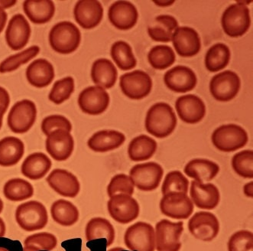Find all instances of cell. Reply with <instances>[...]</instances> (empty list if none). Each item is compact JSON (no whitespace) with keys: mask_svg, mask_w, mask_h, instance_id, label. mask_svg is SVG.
<instances>
[{"mask_svg":"<svg viewBox=\"0 0 253 251\" xmlns=\"http://www.w3.org/2000/svg\"><path fill=\"white\" fill-rule=\"evenodd\" d=\"M87 241L105 238L107 247L111 246L115 240V230L110 221L103 217H94L89 220L85 229Z\"/></svg>","mask_w":253,"mask_h":251,"instance_id":"34","label":"cell"},{"mask_svg":"<svg viewBox=\"0 0 253 251\" xmlns=\"http://www.w3.org/2000/svg\"><path fill=\"white\" fill-rule=\"evenodd\" d=\"M10 103V98L9 93L5 88L0 87V107L6 112Z\"/></svg>","mask_w":253,"mask_h":251,"instance_id":"49","label":"cell"},{"mask_svg":"<svg viewBox=\"0 0 253 251\" xmlns=\"http://www.w3.org/2000/svg\"><path fill=\"white\" fill-rule=\"evenodd\" d=\"M67 130L71 132L72 130V125L71 122L65 116L61 115H51L47 116L42 123V130L44 135L48 136L54 130Z\"/></svg>","mask_w":253,"mask_h":251,"instance_id":"47","label":"cell"},{"mask_svg":"<svg viewBox=\"0 0 253 251\" xmlns=\"http://www.w3.org/2000/svg\"><path fill=\"white\" fill-rule=\"evenodd\" d=\"M243 192H244L245 196L250 199L253 198V182H249L246 184L243 187Z\"/></svg>","mask_w":253,"mask_h":251,"instance_id":"50","label":"cell"},{"mask_svg":"<svg viewBox=\"0 0 253 251\" xmlns=\"http://www.w3.org/2000/svg\"><path fill=\"white\" fill-rule=\"evenodd\" d=\"M26 78L31 85L36 88L48 86L54 78V67L47 60H35L26 69Z\"/></svg>","mask_w":253,"mask_h":251,"instance_id":"28","label":"cell"},{"mask_svg":"<svg viewBox=\"0 0 253 251\" xmlns=\"http://www.w3.org/2000/svg\"><path fill=\"white\" fill-rule=\"evenodd\" d=\"M3 193L8 200L21 201L30 199L34 195L32 184L22 179H12L5 184Z\"/></svg>","mask_w":253,"mask_h":251,"instance_id":"38","label":"cell"},{"mask_svg":"<svg viewBox=\"0 0 253 251\" xmlns=\"http://www.w3.org/2000/svg\"><path fill=\"white\" fill-rule=\"evenodd\" d=\"M5 111L0 107V129L2 128V120H3V116L5 114Z\"/></svg>","mask_w":253,"mask_h":251,"instance_id":"53","label":"cell"},{"mask_svg":"<svg viewBox=\"0 0 253 251\" xmlns=\"http://www.w3.org/2000/svg\"><path fill=\"white\" fill-rule=\"evenodd\" d=\"M108 17L115 27L126 30L136 24L138 17V9L130 1L118 0L109 8Z\"/></svg>","mask_w":253,"mask_h":251,"instance_id":"20","label":"cell"},{"mask_svg":"<svg viewBox=\"0 0 253 251\" xmlns=\"http://www.w3.org/2000/svg\"><path fill=\"white\" fill-rule=\"evenodd\" d=\"M126 251V250H124V248H113V249L110 250V251Z\"/></svg>","mask_w":253,"mask_h":251,"instance_id":"54","label":"cell"},{"mask_svg":"<svg viewBox=\"0 0 253 251\" xmlns=\"http://www.w3.org/2000/svg\"><path fill=\"white\" fill-rule=\"evenodd\" d=\"M117 67L108 58H98L93 63L91 68V78L96 86L108 89L114 86L117 82Z\"/></svg>","mask_w":253,"mask_h":251,"instance_id":"27","label":"cell"},{"mask_svg":"<svg viewBox=\"0 0 253 251\" xmlns=\"http://www.w3.org/2000/svg\"><path fill=\"white\" fill-rule=\"evenodd\" d=\"M110 54L113 61L122 70L132 69L136 65V58L132 47L126 41L118 40L113 43Z\"/></svg>","mask_w":253,"mask_h":251,"instance_id":"37","label":"cell"},{"mask_svg":"<svg viewBox=\"0 0 253 251\" xmlns=\"http://www.w3.org/2000/svg\"><path fill=\"white\" fill-rule=\"evenodd\" d=\"M23 9L33 23L44 24L52 19L55 5L51 0H26Z\"/></svg>","mask_w":253,"mask_h":251,"instance_id":"30","label":"cell"},{"mask_svg":"<svg viewBox=\"0 0 253 251\" xmlns=\"http://www.w3.org/2000/svg\"><path fill=\"white\" fill-rule=\"evenodd\" d=\"M153 2L159 6H170L174 3V0H153Z\"/></svg>","mask_w":253,"mask_h":251,"instance_id":"51","label":"cell"},{"mask_svg":"<svg viewBox=\"0 0 253 251\" xmlns=\"http://www.w3.org/2000/svg\"><path fill=\"white\" fill-rule=\"evenodd\" d=\"M174 50L168 45H157L152 47L148 53V60L156 69H166L175 61Z\"/></svg>","mask_w":253,"mask_h":251,"instance_id":"39","label":"cell"},{"mask_svg":"<svg viewBox=\"0 0 253 251\" xmlns=\"http://www.w3.org/2000/svg\"><path fill=\"white\" fill-rule=\"evenodd\" d=\"M31 36V27L22 14H16L9 20L5 31L7 45L15 51L26 47Z\"/></svg>","mask_w":253,"mask_h":251,"instance_id":"22","label":"cell"},{"mask_svg":"<svg viewBox=\"0 0 253 251\" xmlns=\"http://www.w3.org/2000/svg\"><path fill=\"white\" fill-rule=\"evenodd\" d=\"M75 91V80L72 77H66L54 83L49 94L48 98L55 104L66 101Z\"/></svg>","mask_w":253,"mask_h":251,"instance_id":"43","label":"cell"},{"mask_svg":"<svg viewBox=\"0 0 253 251\" xmlns=\"http://www.w3.org/2000/svg\"><path fill=\"white\" fill-rule=\"evenodd\" d=\"M58 240L51 233L42 232L28 237L24 242V251H52Z\"/></svg>","mask_w":253,"mask_h":251,"instance_id":"40","label":"cell"},{"mask_svg":"<svg viewBox=\"0 0 253 251\" xmlns=\"http://www.w3.org/2000/svg\"><path fill=\"white\" fill-rule=\"evenodd\" d=\"M174 49L179 55L191 57L201 50V39L198 31L190 26H178L171 37Z\"/></svg>","mask_w":253,"mask_h":251,"instance_id":"17","label":"cell"},{"mask_svg":"<svg viewBox=\"0 0 253 251\" xmlns=\"http://www.w3.org/2000/svg\"><path fill=\"white\" fill-rule=\"evenodd\" d=\"M74 15L81 27L93 29L103 19V7L98 0H80L75 5Z\"/></svg>","mask_w":253,"mask_h":251,"instance_id":"21","label":"cell"},{"mask_svg":"<svg viewBox=\"0 0 253 251\" xmlns=\"http://www.w3.org/2000/svg\"><path fill=\"white\" fill-rule=\"evenodd\" d=\"M190 196L193 204L203 210L216 208L220 201L219 189L212 183H200L191 182Z\"/></svg>","mask_w":253,"mask_h":251,"instance_id":"24","label":"cell"},{"mask_svg":"<svg viewBox=\"0 0 253 251\" xmlns=\"http://www.w3.org/2000/svg\"><path fill=\"white\" fill-rule=\"evenodd\" d=\"M159 206L162 214L173 219H187L194 212V204L191 198L182 192L165 195Z\"/></svg>","mask_w":253,"mask_h":251,"instance_id":"11","label":"cell"},{"mask_svg":"<svg viewBox=\"0 0 253 251\" xmlns=\"http://www.w3.org/2000/svg\"><path fill=\"white\" fill-rule=\"evenodd\" d=\"M51 161L42 152L31 154L24 160L22 165V173L32 180H39L44 177L51 168Z\"/></svg>","mask_w":253,"mask_h":251,"instance_id":"29","label":"cell"},{"mask_svg":"<svg viewBox=\"0 0 253 251\" xmlns=\"http://www.w3.org/2000/svg\"><path fill=\"white\" fill-rule=\"evenodd\" d=\"M188 229L196 239L209 242L217 237L219 222L213 213L199 211L195 213L188 221Z\"/></svg>","mask_w":253,"mask_h":251,"instance_id":"14","label":"cell"},{"mask_svg":"<svg viewBox=\"0 0 253 251\" xmlns=\"http://www.w3.org/2000/svg\"><path fill=\"white\" fill-rule=\"evenodd\" d=\"M164 81L166 86L170 90L184 93L195 88L198 77L194 70L188 66L179 64L165 73Z\"/></svg>","mask_w":253,"mask_h":251,"instance_id":"18","label":"cell"},{"mask_svg":"<svg viewBox=\"0 0 253 251\" xmlns=\"http://www.w3.org/2000/svg\"><path fill=\"white\" fill-rule=\"evenodd\" d=\"M163 175L164 169L162 165L155 162L137 164L129 172L134 186L142 192H152L158 189Z\"/></svg>","mask_w":253,"mask_h":251,"instance_id":"6","label":"cell"},{"mask_svg":"<svg viewBox=\"0 0 253 251\" xmlns=\"http://www.w3.org/2000/svg\"><path fill=\"white\" fill-rule=\"evenodd\" d=\"M37 116V108L30 100H22L15 103L9 111L7 123L15 133H25L34 125Z\"/></svg>","mask_w":253,"mask_h":251,"instance_id":"8","label":"cell"},{"mask_svg":"<svg viewBox=\"0 0 253 251\" xmlns=\"http://www.w3.org/2000/svg\"><path fill=\"white\" fill-rule=\"evenodd\" d=\"M251 1H237L226 7L221 17V25L225 33L231 37L243 36L251 25L250 10L247 4Z\"/></svg>","mask_w":253,"mask_h":251,"instance_id":"2","label":"cell"},{"mask_svg":"<svg viewBox=\"0 0 253 251\" xmlns=\"http://www.w3.org/2000/svg\"><path fill=\"white\" fill-rule=\"evenodd\" d=\"M75 149V140L67 130H54L47 137L46 150L56 161H65L70 158Z\"/></svg>","mask_w":253,"mask_h":251,"instance_id":"19","label":"cell"},{"mask_svg":"<svg viewBox=\"0 0 253 251\" xmlns=\"http://www.w3.org/2000/svg\"><path fill=\"white\" fill-rule=\"evenodd\" d=\"M178 26V21L174 16L162 14L156 16L155 24L148 28V33L156 42L169 43L171 41L173 32Z\"/></svg>","mask_w":253,"mask_h":251,"instance_id":"33","label":"cell"},{"mask_svg":"<svg viewBox=\"0 0 253 251\" xmlns=\"http://www.w3.org/2000/svg\"><path fill=\"white\" fill-rule=\"evenodd\" d=\"M25 152L23 142L17 137H7L0 140V165L10 167L22 159Z\"/></svg>","mask_w":253,"mask_h":251,"instance_id":"31","label":"cell"},{"mask_svg":"<svg viewBox=\"0 0 253 251\" xmlns=\"http://www.w3.org/2000/svg\"><path fill=\"white\" fill-rule=\"evenodd\" d=\"M124 242L131 251H155V229L150 224L138 221L127 228Z\"/></svg>","mask_w":253,"mask_h":251,"instance_id":"7","label":"cell"},{"mask_svg":"<svg viewBox=\"0 0 253 251\" xmlns=\"http://www.w3.org/2000/svg\"><path fill=\"white\" fill-rule=\"evenodd\" d=\"M15 3V0H0V33L3 30L7 22V13L5 9L13 6Z\"/></svg>","mask_w":253,"mask_h":251,"instance_id":"48","label":"cell"},{"mask_svg":"<svg viewBox=\"0 0 253 251\" xmlns=\"http://www.w3.org/2000/svg\"><path fill=\"white\" fill-rule=\"evenodd\" d=\"M184 173L200 183L211 182L219 172V166L208 158H194L187 162L184 169Z\"/></svg>","mask_w":253,"mask_h":251,"instance_id":"26","label":"cell"},{"mask_svg":"<svg viewBox=\"0 0 253 251\" xmlns=\"http://www.w3.org/2000/svg\"><path fill=\"white\" fill-rule=\"evenodd\" d=\"M107 208L112 218L123 224L135 221L140 210L138 201L132 196L126 194H118L110 197L107 202Z\"/></svg>","mask_w":253,"mask_h":251,"instance_id":"13","label":"cell"},{"mask_svg":"<svg viewBox=\"0 0 253 251\" xmlns=\"http://www.w3.org/2000/svg\"><path fill=\"white\" fill-rule=\"evenodd\" d=\"M177 119L172 106L166 102H158L150 106L145 116L147 132L157 138H166L174 132Z\"/></svg>","mask_w":253,"mask_h":251,"instance_id":"1","label":"cell"},{"mask_svg":"<svg viewBox=\"0 0 253 251\" xmlns=\"http://www.w3.org/2000/svg\"><path fill=\"white\" fill-rule=\"evenodd\" d=\"M15 220L19 227L28 232L43 229L48 221L47 209L37 201L22 203L16 208Z\"/></svg>","mask_w":253,"mask_h":251,"instance_id":"5","label":"cell"},{"mask_svg":"<svg viewBox=\"0 0 253 251\" xmlns=\"http://www.w3.org/2000/svg\"><path fill=\"white\" fill-rule=\"evenodd\" d=\"M157 147V143L152 137L145 134L138 136L128 144V157L134 162L148 160L156 153Z\"/></svg>","mask_w":253,"mask_h":251,"instance_id":"32","label":"cell"},{"mask_svg":"<svg viewBox=\"0 0 253 251\" xmlns=\"http://www.w3.org/2000/svg\"><path fill=\"white\" fill-rule=\"evenodd\" d=\"M189 188V181L180 171H171L166 175L162 184V195L171 192H182L187 194Z\"/></svg>","mask_w":253,"mask_h":251,"instance_id":"44","label":"cell"},{"mask_svg":"<svg viewBox=\"0 0 253 251\" xmlns=\"http://www.w3.org/2000/svg\"><path fill=\"white\" fill-rule=\"evenodd\" d=\"M39 51L40 48L37 46H33L18 54L9 56L0 64V73L3 74L18 69L21 65L26 64L32 58H34Z\"/></svg>","mask_w":253,"mask_h":251,"instance_id":"41","label":"cell"},{"mask_svg":"<svg viewBox=\"0 0 253 251\" xmlns=\"http://www.w3.org/2000/svg\"><path fill=\"white\" fill-rule=\"evenodd\" d=\"M51 214L53 220L60 225L70 227L78 222L79 211L78 207L68 201H56L51 207Z\"/></svg>","mask_w":253,"mask_h":251,"instance_id":"35","label":"cell"},{"mask_svg":"<svg viewBox=\"0 0 253 251\" xmlns=\"http://www.w3.org/2000/svg\"><path fill=\"white\" fill-rule=\"evenodd\" d=\"M211 140L219 151L231 152L243 148L248 143L247 130L234 123L219 126L212 133Z\"/></svg>","mask_w":253,"mask_h":251,"instance_id":"4","label":"cell"},{"mask_svg":"<svg viewBox=\"0 0 253 251\" xmlns=\"http://www.w3.org/2000/svg\"><path fill=\"white\" fill-rule=\"evenodd\" d=\"M152 85L150 75L142 70L125 73L120 78L122 91L132 99H142L146 97L150 93Z\"/></svg>","mask_w":253,"mask_h":251,"instance_id":"12","label":"cell"},{"mask_svg":"<svg viewBox=\"0 0 253 251\" xmlns=\"http://www.w3.org/2000/svg\"><path fill=\"white\" fill-rule=\"evenodd\" d=\"M2 210H3V202L2 199H0V214L2 213Z\"/></svg>","mask_w":253,"mask_h":251,"instance_id":"55","label":"cell"},{"mask_svg":"<svg viewBox=\"0 0 253 251\" xmlns=\"http://www.w3.org/2000/svg\"><path fill=\"white\" fill-rule=\"evenodd\" d=\"M108 92L100 86H89L81 91L78 97V104L84 113L99 115L107 110L110 104Z\"/></svg>","mask_w":253,"mask_h":251,"instance_id":"15","label":"cell"},{"mask_svg":"<svg viewBox=\"0 0 253 251\" xmlns=\"http://www.w3.org/2000/svg\"><path fill=\"white\" fill-rule=\"evenodd\" d=\"M0 251H9L8 250L5 249V248H0Z\"/></svg>","mask_w":253,"mask_h":251,"instance_id":"56","label":"cell"},{"mask_svg":"<svg viewBox=\"0 0 253 251\" xmlns=\"http://www.w3.org/2000/svg\"><path fill=\"white\" fill-rule=\"evenodd\" d=\"M179 117L190 124L199 123L206 115V105L200 97L192 94L179 97L175 101Z\"/></svg>","mask_w":253,"mask_h":251,"instance_id":"16","label":"cell"},{"mask_svg":"<svg viewBox=\"0 0 253 251\" xmlns=\"http://www.w3.org/2000/svg\"><path fill=\"white\" fill-rule=\"evenodd\" d=\"M229 251H253V234L247 230L237 231L228 241Z\"/></svg>","mask_w":253,"mask_h":251,"instance_id":"46","label":"cell"},{"mask_svg":"<svg viewBox=\"0 0 253 251\" xmlns=\"http://www.w3.org/2000/svg\"><path fill=\"white\" fill-rule=\"evenodd\" d=\"M184 231L182 221L172 222L163 219L156 224V248L158 251H179L181 248L180 241Z\"/></svg>","mask_w":253,"mask_h":251,"instance_id":"9","label":"cell"},{"mask_svg":"<svg viewBox=\"0 0 253 251\" xmlns=\"http://www.w3.org/2000/svg\"><path fill=\"white\" fill-rule=\"evenodd\" d=\"M133 182L128 175L126 174H117L110 180L107 187L109 197L118 194H126L132 196L134 193Z\"/></svg>","mask_w":253,"mask_h":251,"instance_id":"45","label":"cell"},{"mask_svg":"<svg viewBox=\"0 0 253 251\" xmlns=\"http://www.w3.org/2000/svg\"><path fill=\"white\" fill-rule=\"evenodd\" d=\"M126 141V136L114 130H103L96 132L89 139L87 146L96 152H106L121 147Z\"/></svg>","mask_w":253,"mask_h":251,"instance_id":"25","label":"cell"},{"mask_svg":"<svg viewBox=\"0 0 253 251\" xmlns=\"http://www.w3.org/2000/svg\"><path fill=\"white\" fill-rule=\"evenodd\" d=\"M5 222H4L3 220L0 217V238H2V237H4L5 234Z\"/></svg>","mask_w":253,"mask_h":251,"instance_id":"52","label":"cell"},{"mask_svg":"<svg viewBox=\"0 0 253 251\" xmlns=\"http://www.w3.org/2000/svg\"><path fill=\"white\" fill-rule=\"evenodd\" d=\"M81 41V31L76 25L68 21L56 24L49 33L51 48L60 54H70L76 51Z\"/></svg>","mask_w":253,"mask_h":251,"instance_id":"3","label":"cell"},{"mask_svg":"<svg viewBox=\"0 0 253 251\" xmlns=\"http://www.w3.org/2000/svg\"><path fill=\"white\" fill-rule=\"evenodd\" d=\"M231 52L230 48L223 43H217L210 47L205 54V66L211 72H216L226 68L230 62Z\"/></svg>","mask_w":253,"mask_h":251,"instance_id":"36","label":"cell"},{"mask_svg":"<svg viewBox=\"0 0 253 251\" xmlns=\"http://www.w3.org/2000/svg\"><path fill=\"white\" fill-rule=\"evenodd\" d=\"M46 181L53 190L64 197L75 198L81 190L78 178L65 169H54L49 174Z\"/></svg>","mask_w":253,"mask_h":251,"instance_id":"23","label":"cell"},{"mask_svg":"<svg viewBox=\"0 0 253 251\" xmlns=\"http://www.w3.org/2000/svg\"><path fill=\"white\" fill-rule=\"evenodd\" d=\"M241 87V80L235 71L226 70L215 74L210 81V91L215 99L228 101L234 98Z\"/></svg>","mask_w":253,"mask_h":251,"instance_id":"10","label":"cell"},{"mask_svg":"<svg viewBox=\"0 0 253 251\" xmlns=\"http://www.w3.org/2000/svg\"><path fill=\"white\" fill-rule=\"evenodd\" d=\"M253 151L245 150L235 154L232 158V167L237 175L244 179L253 178Z\"/></svg>","mask_w":253,"mask_h":251,"instance_id":"42","label":"cell"}]
</instances>
